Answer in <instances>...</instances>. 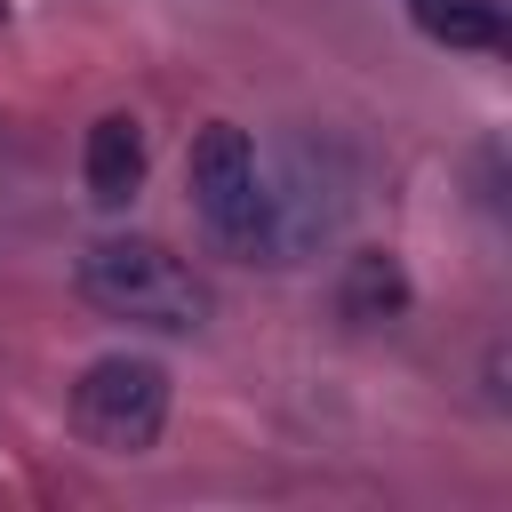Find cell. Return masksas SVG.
<instances>
[{
  "label": "cell",
  "instance_id": "6da1fadb",
  "mask_svg": "<svg viewBox=\"0 0 512 512\" xmlns=\"http://www.w3.org/2000/svg\"><path fill=\"white\" fill-rule=\"evenodd\" d=\"M352 216V160L336 144L288 136L272 152V168L256 160V232H248V264H304L320 256Z\"/></svg>",
  "mask_w": 512,
  "mask_h": 512
},
{
  "label": "cell",
  "instance_id": "3957f363",
  "mask_svg": "<svg viewBox=\"0 0 512 512\" xmlns=\"http://www.w3.org/2000/svg\"><path fill=\"white\" fill-rule=\"evenodd\" d=\"M168 424V368L144 352H104L72 376V432L104 456H144Z\"/></svg>",
  "mask_w": 512,
  "mask_h": 512
},
{
  "label": "cell",
  "instance_id": "ba28073f",
  "mask_svg": "<svg viewBox=\"0 0 512 512\" xmlns=\"http://www.w3.org/2000/svg\"><path fill=\"white\" fill-rule=\"evenodd\" d=\"M8 24H16V0H0V32H8Z\"/></svg>",
  "mask_w": 512,
  "mask_h": 512
},
{
  "label": "cell",
  "instance_id": "7a4b0ae2",
  "mask_svg": "<svg viewBox=\"0 0 512 512\" xmlns=\"http://www.w3.org/2000/svg\"><path fill=\"white\" fill-rule=\"evenodd\" d=\"M80 296L104 312V320H128V328H160V336H184V328H200L208 320V280L184 264V256H168L160 240H88L80 248Z\"/></svg>",
  "mask_w": 512,
  "mask_h": 512
},
{
  "label": "cell",
  "instance_id": "52a82bcc",
  "mask_svg": "<svg viewBox=\"0 0 512 512\" xmlns=\"http://www.w3.org/2000/svg\"><path fill=\"white\" fill-rule=\"evenodd\" d=\"M408 24L440 48H504V0H408Z\"/></svg>",
  "mask_w": 512,
  "mask_h": 512
},
{
  "label": "cell",
  "instance_id": "8992f818",
  "mask_svg": "<svg viewBox=\"0 0 512 512\" xmlns=\"http://www.w3.org/2000/svg\"><path fill=\"white\" fill-rule=\"evenodd\" d=\"M336 312L360 320V328L400 320V312H408V272H400V256H384V248H352L344 272H336Z\"/></svg>",
  "mask_w": 512,
  "mask_h": 512
},
{
  "label": "cell",
  "instance_id": "277c9868",
  "mask_svg": "<svg viewBox=\"0 0 512 512\" xmlns=\"http://www.w3.org/2000/svg\"><path fill=\"white\" fill-rule=\"evenodd\" d=\"M184 184H192L200 224H208L232 256H248V232H256V144H248V128L208 120V128L192 136V152H184Z\"/></svg>",
  "mask_w": 512,
  "mask_h": 512
},
{
  "label": "cell",
  "instance_id": "5b68a950",
  "mask_svg": "<svg viewBox=\"0 0 512 512\" xmlns=\"http://www.w3.org/2000/svg\"><path fill=\"white\" fill-rule=\"evenodd\" d=\"M80 176H88V200L96 208H128L136 184H144V128L128 112H104L80 144Z\"/></svg>",
  "mask_w": 512,
  "mask_h": 512
}]
</instances>
